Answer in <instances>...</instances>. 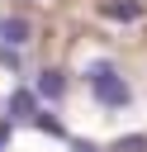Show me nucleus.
<instances>
[{
  "label": "nucleus",
  "mask_w": 147,
  "mask_h": 152,
  "mask_svg": "<svg viewBox=\"0 0 147 152\" xmlns=\"http://www.w3.org/2000/svg\"><path fill=\"white\" fill-rule=\"evenodd\" d=\"M85 86H90L95 104H104V109H123V104L133 100L128 81H123V76H119V66H114V62H104V57L85 66Z\"/></svg>",
  "instance_id": "obj_1"
},
{
  "label": "nucleus",
  "mask_w": 147,
  "mask_h": 152,
  "mask_svg": "<svg viewBox=\"0 0 147 152\" xmlns=\"http://www.w3.org/2000/svg\"><path fill=\"white\" fill-rule=\"evenodd\" d=\"M38 100H43L38 90H28V86H19V90L9 95V104H5V119H28V124H33V119L43 114V109H38Z\"/></svg>",
  "instance_id": "obj_2"
},
{
  "label": "nucleus",
  "mask_w": 147,
  "mask_h": 152,
  "mask_svg": "<svg viewBox=\"0 0 147 152\" xmlns=\"http://www.w3.org/2000/svg\"><path fill=\"white\" fill-rule=\"evenodd\" d=\"M28 38H33V24H28L24 14H5V19H0V43H5V48H24Z\"/></svg>",
  "instance_id": "obj_3"
},
{
  "label": "nucleus",
  "mask_w": 147,
  "mask_h": 152,
  "mask_svg": "<svg viewBox=\"0 0 147 152\" xmlns=\"http://www.w3.org/2000/svg\"><path fill=\"white\" fill-rule=\"evenodd\" d=\"M43 100H62L66 95V71H57V66H47V71H38V86H33Z\"/></svg>",
  "instance_id": "obj_4"
},
{
  "label": "nucleus",
  "mask_w": 147,
  "mask_h": 152,
  "mask_svg": "<svg viewBox=\"0 0 147 152\" xmlns=\"http://www.w3.org/2000/svg\"><path fill=\"white\" fill-rule=\"evenodd\" d=\"M100 14L104 19H119V24H133V19H142V0H104Z\"/></svg>",
  "instance_id": "obj_5"
},
{
  "label": "nucleus",
  "mask_w": 147,
  "mask_h": 152,
  "mask_svg": "<svg viewBox=\"0 0 147 152\" xmlns=\"http://www.w3.org/2000/svg\"><path fill=\"white\" fill-rule=\"evenodd\" d=\"M33 128H38V133H47V138H66V124H62L52 109H43V114L33 119Z\"/></svg>",
  "instance_id": "obj_6"
},
{
  "label": "nucleus",
  "mask_w": 147,
  "mask_h": 152,
  "mask_svg": "<svg viewBox=\"0 0 147 152\" xmlns=\"http://www.w3.org/2000/svg\"><path fill=\"white\" fill-rule=\"evenodd\" d=\"M109 152H147V138H142V133H128V138H119Z\"/></svg>",
  "instance_id": "obj_7"
},
{
  "label": "nucleus",
  "mask_w": 147,
  "mask_h": 152,
  "mask_svg": "<svg viewBox=\"0 0 147 152\" xmlns=\"http://www.w3.org/2000/svg\"><path fill=\"white\" fill-rule=\"evenodd\" d=\"M0 66H9V71H19V48H5V43H0Z\"/></svg>",
  "instance_id": "obj_8"
},
{
  "label": "nucleus",
  "mask_w": 147,
  "mask_h": 152,
  "mask_svg": "<svg viewBox=\"0 0 147 152\" xmlns=\"http://www.w3.org/2000/svg\"><path fill=\"white\" fill-rule=\"evenodd\" d=\"M9 138H14V119H0V152L9 147Z\"/></svg>",
  "instance_id": "obj_9"
},
{
  "label": "nucleus",
  "mask_w": 147,
  "mask_h": 152,
  "mask_svg": "<svg viewBox=\"0 0 147 152\" xmlns=\"http://www.w3.org/2000/svg\"><path fill=\"white\" fill-rule=\"evenodd\" d=\"M76 152H100V147L95 142H76Z\"/></svg>",
  "instance_id": "obj_10"
},
{
  "label": "nucleus",
  "mask_w": 147,
  "mask_h": 152,
  "mask_svg": "<svg viewBox=\"0 0 147 152\" xmlns=\"http://www.w3.org/2000/svg\"><path fill=\"white\" fill-rule=\"evenodd\" d=\"M0 119H5V104H0Z\"/></svg>",
  "instance_id": "obj_11"
}]
</instances>
